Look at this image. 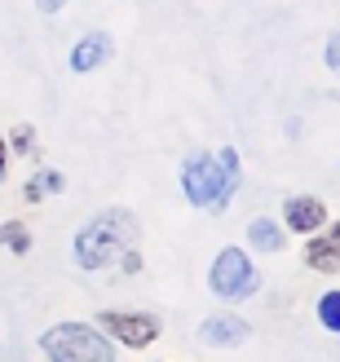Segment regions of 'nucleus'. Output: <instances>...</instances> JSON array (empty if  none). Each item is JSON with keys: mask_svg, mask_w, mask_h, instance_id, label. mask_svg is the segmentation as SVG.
I'll return each mask as SVG.
<instances>
[{"mask_svg": "<svg viewBox=\"0 0 340 362\" xmlns=\"http://www.w3.org/2000/svg\"><path fill=\"white\" fill-rule=\"evenodd\" d=\"M243 181V168H239V151L235 146H221L217 155H190L182 164V190L194 208H208V212H225L230 199H235Z\"/></svg>", "mask_w": 340, "mask_h": 362, "instance_id": "obj_1", "label": "nucleus"}, {"mask_svg": "<svg viewBox=\"0 0 340 362\" xmlns=\"http://www.w3.org/2000/svg\"><path fill=\"white\" fill-rule=\"evenodd\" d=\"M137 216L129 208H106L76 234V265L80 269H106L129 247H137Z\"/></svg>", "mask_w": 340, "mask_h": 362, "instance_id": "obj_2", "label": "nucleus"}, {"mask_svg": "<svg viewBox=\"0 0 340 362\" xmlns=\"http://www.w3.org/2000/svg\"><path fill=\"white\" fill-rule=\"evenodd\" d=\"M40 349L49 354V362H115L111 345L98 327L84 322H58L40 336Z\"/></svg>", "mask_w": 340, "mask_h": 362, "instance_id": "obj_3", "label": "nucleus"}, {"mask_svg": "<svg viewBox=\"0 0 340 362\" xmlns=\"http://www.w3.org/2000/svg\"><path fill=\"white\" fill-rule=\"evenodd\" d=\"M208 287H212V296H221V300H247L261 287V279H257L252 261L243 257V247H221L212 269H208Z\"/></svg>", "mask_w": 340, "mask_h": 362, "instance_id": "obj_4", "label": "nucleus"}, {"mask_svg": "<svg viewBox=\"0 0 340 362\" xmlns=\"http://www.w3.org/2000/svg\"><path fill=\"white\" fill-rule=\"evenodd\" d=\"M98 318H102V332H111L119 345H129V349H146L151 340L159 336V318L155 314H119V310H106Z\"/></svg>", "mask_w": 340, "mask_h": 362, "instance_id": "obj_5", "label": "nucleus"}, {"mask_svg": "<svg viewBox=\"0 0 340 362\" xmlns=\"http://www.w3.org/2000/svg\"><path fill=\"white\" fill-rule=\"evenodd\" d=\"M283 226L292 234H318L327 226V204L318 194H292L283 199Z\"/></svg>", "mask_w": 340, "mask_h": 362, "instance_id": "obj_6", "label": "nucleus"}, {"mask_svg": "<svg viewBox=\"0 0 340 362\" xmlns=\"http://www.w3.org/2000/svg\"><path fill=\"white\" fill-rule=\"evenodd\" d=\"M115 58V40L106 31H88V35H80L76 45H71V71L76 76H88V71H98L102 62H111Z\"/></svg>", "mask_w": 340, "mask_h": 362, "instance_id": "obj_7", "label": "nucleus"}, {"mask_svg": "<svg viewBox=\"0 0 340 362\" xmlns=\"http://www.w3.org/2000/svg\"><path fill=\"white\" fill-rule=\"evenodd\" d=\"M247 336H252V327H247L243 318H235V314L208 318L199 327V340H204V345H217V349H235V345H243Z\"/></svg>", "mask_w": 340, "mask_h": 362, "instance_id": "obj_8", "label": "nucleus"}, {"mask_svg": "<svg viewBox=\"0 0 340 362\" xmlns=\"http://www.w3.org/2000/svg\"><path fill=\"white\" fill-rule=\"evenodd\" d=\"M305 265L318 269V274H340V239H332V234H318V239H310Z\"/></svg>", "mask_w": 340, "mask_h": 362, "instance_id": "obj_9", "label": "nucleus"}, {"mask_svg": "<svg viewBox=\"0 0 340 362\" xmlns=\"http://www.w3.org/2000/svg\"><path fill=\"white\" fill-rule=\"evenodd\" d=\"M247 243L261 247V252H283V247H288V239H283V226L270 221V216H257V221L247 226Z\"/></svg>", "mask_w": 340, "mask_h": 362, "instance_id": "obj_10", "label": "nucleus"}, {"mask_svg": "<svg viewBox=\"0 0 340 362\" xmlns=\"http://www.w3.org/2000/svg\"><path fill=\"white\" fill-rule=\"evenodd\" d=\"M58 190H66V177L58 168H45V173H35L23 186V199H27V204H40L45 194H58Z\"/></svg>", "mask_w": 340, "mask_h": 362, "instance_id": "obj_11", "label": "nucleus"}, {"mask_svg": "<svg viewBox=\"0 0 340 362\" xmlns=\"http://www.w3.org/2000/svg\"><path fill=\"white\" fill-rule=\"evenodd\" d=\"M0 247H9L13 257H27L31 252V230L23 221H0Z\"/></svg>", "mask_w": 340, "mask_h": 362, "instance_id": "obj_12", "label": "nucleus"}, {"mask_svg": "<svg viewBox=\"0 0 340 362\" xmlns=\"http://www.w3.org/2000/svg\"><path fill=\"white\" fill-rule=\"evenodd\" d=\"M318 322H323L327 332H336V336H340V292H336V287L318 296Z\"/></svg>", "mask_w": 340, "mask_h": 362, "instance_id": "obj_13", "label": "nucleus"}, {"mask_svg": "<svg viewBox=\"0 0 340 362\" xmlns=\"http://www.w3.org/2000/svg\"><path fill=\"white\" fill-rule=\"evenodd\" d=\"M31 146H35V129H31V124H13V133H9V151L27 155Z\"/></svg>", "mask_w": 340, "mask_h": 362, "instance_id": "obj_14", "label": "nucleus"}, {"mask_svg": "<svg viewBox=\"0 0 340 362\" xmlns=\"http://www.w3.org/2000/svg\"><path fill=\"white\" fill-rule=\"evenodd\" d=\"M323 58H327V71H332V76H340V31H332V40H327V49H323Z\"/></svg>", "mask_w": 340, "mask_h": 362, "instance_id": "obj_15", "label": "nucleus"}, {"mask_svg": "<svg viewBox=\"0 0 340 362\" xmlns=\"http://www.w3.org/2000/svg\"><path fill=\"white\" fill-rule=\"evenodd\" d=\"M119 265H124V274H137V269H141V252H137V247H129V252L119 257Z\"/></svg>", "mask_w": 340, "mask_h": 362, "instance_id": "obj_16", "label": "nucleus"}, {"mask_svg": "<svg viewBox=\"0 0 340 362\" xmlns=\"http://www.w3.org/2000/svg\"><path fill=\"white\" fill-rule=\"evenodd\" d=\"M66 5V0H35V9H40V13H58Z\"/></svg>", "mask_w": 340, "mask_h": 362, "instance_id": "obj_17", "label": "nucleus"}, {"mask_svg": "<svg viewBox=\"0 0 340 362\" xmlns=\"http://www.w3.org/2000/svg\"><path fill=\"white\" fill-rule=\"evenodd\" d=\"M5 168H9V141L0 137V181H5Z\"/></svg>", "mask_w": 340, "mask_h": 362, "instance_id": "obj_18", "label": "nucleus"}, {"mask_svg": "<svg viewBox=\"0 0 340 362\" xmlns=\"http://www.w3.org/2000/svg\"><path fill=\"white\" fill-rule=\"evenodd\" d=\"M327 234H332V239H340V221H332V230H327Z\"/></svg>", "mask_w": 340, "mask_h": 362, "instance_id": "obj_19", "label": "nucleus"}]
</instances>
